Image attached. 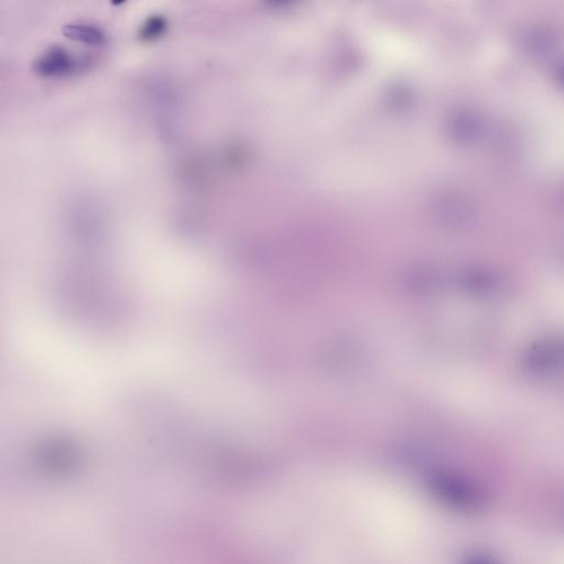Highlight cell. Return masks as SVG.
<instances>
[{"label":"cell","instance_id":"cell-2","mask_svg":"<svg viewBox=\"0 0 564 564\" xmlns=\"http://www.w3.org/2000/svg\"><path fill=\"white\" fill-rule=\"evenodd\" d=\"M63 32L68 39L88 46H100L106 39L104 32L100 28L86 24H72L66 26Z\"/></svg>","mask_w":564,"mask_h":564},{"label":"cell","instance_id":"cell-3","mask_svg":"<svg viewBox=\"0 0 564 564\" xmlns=\"http://www.w3.org/2000/svg\"><path fill=\"white\" fill-rule=\"evenodd\" d=\"M167 27H168V24L164 18L161 16H154L145 22L142 27L140 28L139 36L142 41H155L166 32Z\"/></svg>","mask_w":564,"mask_h":564},{"label":"cell","instance_id":"cell-1","mask_svg":"<svg viewBox=\"0 0 564 564\" xmlns=\"http://www.w3.org/2000/svg\"><path fill=\"white\" fill-rule=\"evenodd\" d=\"M34 70L40 75L46 78L66 76L76 70V61L70 52L63 48L54 46L38 58L34 64Z\"/></svg>","mask_w":564,"mask_h":564}]
</instances>
